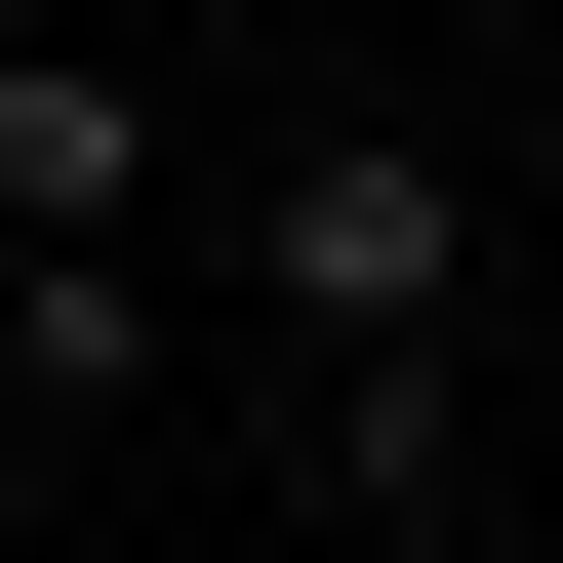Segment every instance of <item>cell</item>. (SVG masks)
Returning a JSON list of instances; mask_svg holds the SVG:
<instances>
[{
  "label": "cell",
  "instance_id": "2",
  "mask_svg": "<svg viewBox=\"0 0 563 563\" xmlns=\"http://www.w3.org/2000/svg\"><path fill=\"white\" fill-rule=\"evenodd\" d=\"M162 201V121H121V41H0V242H121Z\"/></svg>",
  "mask_w": 563,
  "mask_h": 563
},
{
  "label": "cell",
  "instance_id": "1",
  "mask_svg": "<svg viewBox=\"0 0 563 563\" xmlns=\"http://www.w3.org/2000/svg\"><path fill=\"white\" fill-rule=\"evenodd\" d=\"M282 322H322V363H443L483 322V162L443 121H282Z\"/></svg>",
  "mask_w": 563,
  "mask_h": 563
},
{
  "label": "cell",
  "instance_id": "3",
  "mask_svg": "<svg viewBox=\"0 0 563 563\" xmlns=\"http://www.w3.org/2000/svg\"><path fill=\"white\" fill-rule=\"evenodd\" d=\"M121 363H162V282L121 242H0V402H121Z\"/></svg>",
  "mask_w": 563,
  "mask_h": 563
}]
</instances>
